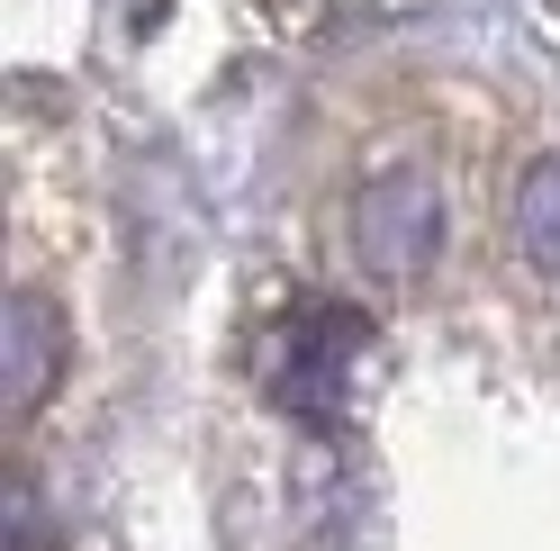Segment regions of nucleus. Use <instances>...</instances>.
I'll return each mask as SVG.
<instances>
[{"label":"nucleus","instance_id":"f257e3e1","mask_svg":"<svg viewBox=\"0 0 560 551\" xmlns=\"http://www.w3.org/2000/svg\"><path fill=\"white\" fill-rule=\"evenodd\" d=\"M362 343H371L362 307L299 298L290 317H280V335H271V398L290 407L299 425H335L343 417V371H353Z\"/></svg>","mask_w":560,"mask_h":551},{"label":"nucleus","instance_id":"f03ea898","mask_svg":"<svg viewBox=\"0 0 560 551\" xmlns=\"http://www.w3.org/2000/svg\"><path fill=\"white\" fill-rule=\"evenodd\" d=\"M353 262L371 271L380 290H407V281H425V262L443 245V199L425 172H380V181L353 199Z\"/></svg>","mask_w":560,"mask_h":551},{"label":"nucleus","instance_id":"7ed1b4c3","mask_svg":"<svg viewBox=\"0 0 560 551\" xmlns=\"http://www.w3.org/2000/svg\"><path fill=\"white\" fill-rule=\"evenodd\" d=\"M55 371H63V307L37 290H10V307H0V398H10V417H37Z\"/></svg>","mask_w":560,"mask_h":551},{"label":"nucleus","instance_id":"20e7f679","mask_svg":"<svg viewBox=\"0 0 560 551\" xmlns=\"http://www.w3.org/2000/svg\"><path fill=\"white\" fill-rule=\"evenodd\" d=\"M515 245L534 254L542 271H560V154H542L515 190Z\"/></svg>","mask_w":560,"mask_h":551},{"label":"nucleus","instance_id":"39448f33","mask_svg":"<svg viewBox=\"0 0 560 551\" xmlns=\"http://www.w3.org/2000/svg\"><path fill=\"white\" fill-rule=\"evenodd\" d=\"M10 534H19V551H46V542H37V497H27V489L10 497Z\"/></svg>","mask_w":560,"mask_h":551}]
</instances>
